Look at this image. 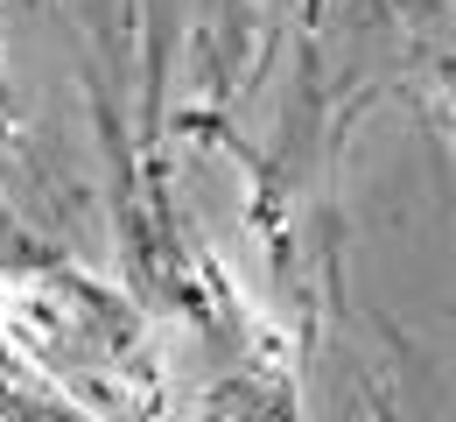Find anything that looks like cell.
I'll use <instances>...</instances> for the list:
<instances>
[{"mask_svg":"<svg viewBox=\"0 0 456 422\" xmlns=\"http://www.w3.org/2000/svg\"><path fill=\"white\" fill-rule=\"evenodd\" d=\"M0 106H14V78H7V50H0Z\"/></svg>","mask_w":456,"mask_h":422,"instance_id":"6da1fadb","label":"cell"}]
</instances>
